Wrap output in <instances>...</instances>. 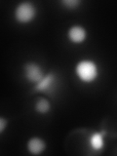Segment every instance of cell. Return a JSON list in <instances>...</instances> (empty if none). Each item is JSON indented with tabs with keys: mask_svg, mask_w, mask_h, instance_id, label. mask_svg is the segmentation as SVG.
<instances>
[{
	"mask_svg": "<svg viewBox=\"0 0 117 156\" xmlns=\"http://www.w3.org/2000/svg\"><path fill=\"white\" fill-rule=\"evenodd\" d=\"M105 136H106V132L105 130L95 131L90 135L88 143H89L90 148L94 151L95 153H101V151L105 149Z\"/></svg>",
	"mask_w": 117,
	"mask_h": 156,
	"instance_id": "8992f818",
	"label": "cell"
},
{
	"mask_svg": "<svg viewBox=\"0 0 117 156\" xmlns=\"http://www.w3.org/2000/svg\"><path fill=\"white\" fill-rule=\"evenodd\" d=\"M58 87V77L56 71L50 70L45 73L42 79L37 82L32 88V93H41L48 97L56 95Z\"/></svg>",
	"mask_w": 117,
	"mask_h": 156,
	"instance_id": "7a4b0ae2",
	"label": "cell"
},
{
	"mask_svg": "<svg viewBox=\"0 0 117 156\" xmlns=\"http://www.w3.org/2000/svg\"><path fill=\"white\" fill-rule=\"evenodd\" d=\"M23 78L28 83L35 85L45 75V71L40 63L34 61H28L24 62L23 66Z\"/></svg>",
	"mask_w": 117,
	"mask_h": 156,
	"instance_id": "277c9868",
	"label": "cell"
},
{
	"mask_svg": "<svg viewBox=\"0 0 117 156\" xmlns=\"http://www.w3.org/2000/svg\"><path fill=\"white\" fill-rule=\"evenodd\" d=\"M9 124V120L4 116H0V135L3 134L5 130L7 129Z\"/></svg>",
	"mask_w": 117,
	"mask_h": 156,
	"instance_id": "30bf717a",
	"label": "cell"
},
{
	"mask_svg": "<svg viewBox=\"0 0 117 156\" xmlns=\"http://www.w3.org/2000/svg\"><path fill=\"white\" fill-rule=\"evenodd\" d=\"M27 149L31 155H40L47 149V144L41 136H31L27 143Z\"/></svg>",
	"mask_w": 117,
	"mask_h": 156,
	"instance_id": "52a82bcc",
	"label": "cell"
},
{
	"mask_svg": "<svg viewBox=\"0 0 117 156\" xmlns=\"http://www.w3.org/2000/svg\"><path fill=\"white\" fill-rule=\"evenodd\" d=\"M37 17V8L31 1L20 2L14 10V18L21 24H27Z\"/></svg>",
	"mask_w": 117,
	"mask_h": 156,
	"instance_id": "3957f363",
	"label": "cell"
},
{
	"mask_svg": "<svg viewBox=\"0 0 117 156\" xmlns=\"http://www.w3.org/2000/svg\"><path fill=\"white\" fill-rule=\"evenodd\" d=\"M66 36L68 40L73 44H82L87 40L88 31L80 24H74L67 29Z\"/></svg>",
	"mask_w": 117,
	"mask_h": 156,
	"instance_id": "5b68a950",
	"label": "cell"
},
{
	"mask_svg": "<svg viewBox=\"0 0 117 156\" xmlns=\"http://www.w3.org/2000/svg\"><path fill=\"white\" fill-rule=\"evenodd\" d=\"M51 109H52L51 102L45 97L38 98L35 101V104H34V110L39 114H42V115L48 114L49 112L51 111Z\"/></svg>",
	"mask_w": 117,
	"mask_h": 156,
	"instance_id": "ba28073f",
	"label": "cell"
},
{
	"mask_svg": "<svg viewBox=\"0 0 117 156\" xmlns=\"http://www.w3.org/2000/svg\"><path fill=\"white\" fill-rule=\"evenodd\" d=\"M74 72L77 79L85 84L94 83L100 76L98 63L91 58H83L76 62Z\"/></svg>",
	"mask_w": 117,
	"mask_h": 156,
	"instance_id": "6da1fadb",
	"label": "cell"
},
{
	"mask_svg": "<svg viewBox=\"0 0 117 156\" xmlns=\"http://www.w3.org/2000/svg\"><path fill=\"white\" fill-rule=\"evenodd\" d=\"M60 3L65 7V9L73 11V10H76L81 6L82 0H62Z\"/></svg>",
	"mask_w": 117,
	"mask_h": 156,
	"instance_id": "9c48e42d",
	"label": "cell"
}]
</instances>
